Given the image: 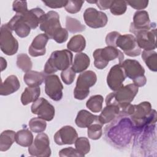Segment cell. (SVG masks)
Instances as JSON below:
<instances>
[{
	"instance_id": "45",
	"label": "cell",
	"mask_w": 157,
	"mask_h": 157,
	"mask_svg": "<svg viewBox=\"0 0 157 157\" xmlns=\"http://www.w3.org/2000/svg\"><path fill=\"white\" fill-rule=\"evenodd\" d=\"M46 6L52 9L61 8L64 7L67 3V1H42Z\"/></svg>"
},
{
	"instance_id": "29",
	"label": "cell",
	"mask_w": 157,
	"mask_h": 157,
	"mask_svg": "<svg viewBox=\"0 0 157 157\" xmlns=\"http://www.w3.org/2000/svg\"><path fill=\"white\" fill-rule=\"evenodd\" d=\"M85 39L80 34H77L72 37L67 44V48L69 50L75 53H81V52L85 49Z\"/></svg>"
},
{
	"instance_id": "16",
	"label": "cell",
	"mask_w": 157,
	"mask_h": 157,
	"mask_svg": "<svg viewBox=\"0 0 157 157\" xmlns=\"http://www.w3.org/2000/svg\"><path fill=\"white\" fill-rule=\"evenodd\" d=\"M124 71L120 64L112 66L107 76V83L113 91H116L123 86L126 78Z\"/></svg>"
},
{
	"instance_id": "40",
	"label": "cell",
	"mask_w": 157,
	"mask_h": 157,
	"mask_svg": "<svg viewBox=\"0 0 157 157\" xmlns=\"http://www.w3.org/2000/svg\"><path fill=\"white\" fill-rule=\"evenodd\" d=\"M75 77V72L71 67L64 70L61 73V78L66 85H71L74 82Z\"/></svg>"
},
{
	"instance_id": "44",
	"label": "cell",
	"mask_w": 157,
	"mask_h": 157,
	"mask_svg": "<svg viewBox=\"0 0 157 157\" xmlns=\"http://www.w3.org/2000/svg\"><path fill=\"white\" fill-rule=\"evenodd\" d=\"M127 4L136 10H142L145 9L148 4V1L137 0V1H128Z\"/></svg>"
},
{
	"instance_id": "12",
	"label": "cell",
	"mask_w": 157,
	"mask_h": 157,
	"mask_svg": "<svg viewBox=\"0 0 157 157\" xmlns=\"http://www.w3.org/2000/svg\"><path fill=\"white\" fill-rule=\"evenodd\" d=\"M30 155L37 157H48L51 155L50 140L48 136L40 132L36 136L34 142L28 147Z\"/></svg>"
},
{
	"instance_id": "14",
	"label": "cell",
	"mask_w": 157,
	"mask_h": 157,
	"mask_svg": "<svg viewBox=\"0 0 157 157\" xmlns=\"http://www.w3.org/2000/svg\"><path fill=\"white\" fill-rule=\"evenodd\" d=\"M45 92L55 101H59L63 98V86L58 75H48L45 78Z\"/></svg>"
},
{
	"instance_id": "15",
	"label": "cell",
	"mask_w": 157,
	"mask_h": 157,
	"mask_svg": "<svg viewBox=\"0 0 157 157\" xmlns=\"http://www.w3.org/2000/svg\"><path fill=\"white\" fill-rule=\"evenodd\" d=\"M83 16L86 25L91 28L104 27L108 21L107 16L105 13L93 7L87 8Z\"/></svg>"
},
{
	"instance_id": "19",
	"label": "cell",
	"mask_w": 157,
	"mask_h": 157,
	"mask_svg": "<svg viewBox=\"0 0 157 157\" xmlns=\"http://www.w3.org/2000/svg\"><path fill=\"white\" fill-rule=\"evenodd\" d=\"M49 38L44 34H39L33 39L29 47V54L33 57L44 55L46 53V45Z\"/></svg>"
},
{
	"instance_id": "47",
	"label": "cell",
	"mask_w": 157,
	"mask_h": 157,
	"mask_svg": "<svg viewBox=\"0 0 157 157\" xmlns=\"http://www.w3.org/2000/svg\"><path fill=\"white\" fill-rule=\"evenodd\" d=\"M1 71H3L7 67V61L2 57H1Z\"/></svg>"
},
{
	"instance_id": "24",
	"label": "cell",
	"mask_w": 157,
	"mask_h": 157,
	"mask_svg": "<svg viewBox=\"0 0 157 157\" xmlns=\"http://www.w3.org/2000/svg\"><path fill=\"white\" fill-rule=\"evenodd\" d=\"M46 75L44 72L30 71L23 76L25 83L29 87L39 86L44 81Z\"/></svg>"
},
{
	"instance_id": "5",
	"label": "cell",
	"mask_w": 157,
	"mask_h": 157,
	"mask_svg": "<svg viewBox=\"0 0 157 157\" xmlns=\"http://www.w3.org/2000/svg\"><path fill=\"white\" fill-rule=\"evenodd\" d=\"M129 31L135 35L139 47L144 50H153L156 48V23H151L150 26L145 29H137L130 25Z\"/></svg>"
},
{
	"instance_id": "26",
	"label": "cell",
	"mask_w": 157,
	"mask_h": 157,
	"mask_svg": "<svg viewBox=\"0 0 157 157\" xmlns=\"http://www.w3.org/2000/svg\"><path fill=\"white\" fill-rule=\"evenodd\" d=\"M90 59L85 53H78L74 56L71 68L75 73L84 72L90 66Z\"/></svg>"
},
{
	"instance_id": "18",
	"label": "cell",
	"mask_w": 157,
	"mask_h": 157,
	"mask_svg": "<svg viewBox=\"0 0 157 157\" xmlns=\"http://www.w3.org/2000/svg\"><path fill=\"white\" fill-rule=\"evenodd\" d=\"M6 24L12 31H14L16 34L21 38L27 37L31 29L23 20L21 15L16 14Z\"/></svg>"
},
{
	"instance_id": "25",
	"label": "cell",
	"mask_w": 157,
	"mask_h": 157,
	"mask_svg": "<svg viewBox=\"0 0 157 157\" xmlns=\"http://www.w3.org/2000/svg\"><path fill=\"white\" fill-rule=\"evenodd\" d=\"M150 25L148 13L145 10L136 12L133 17V21L131 23V25L137 29L147 28Z\"/></svg>"
},
{
	"instance_id": "11",
	"label": "cell",
	"mask_w": 157,
	"mask_h": 157,
	"mask_svg": "<svg viewBox=\"0 0 157 157\" xmlns=\"http://www.w3.org/2000/svg\"><path fill=\"white\" fill-rule=\"evenodd\" d=\"M39 28L49 39H52L53 36L62 28L59 21V14L53 10L48 12L43 17Z\"/></svg>"
},
{
	"instance_id": "8",
	"label": "cell",
	"mask_w": 157,
	"mask_h": 157,
	"mask_svg": "<svg viewBox=\"0 0 157 157\" xmlns=\"http://www.w3.org/2000/svg\"><path fill=\"white\" fill-rule=\"evenodd\" d=\"M96 81V74L92 71H86L80 74L74 90V98L78 100L85 99L90 93V88L94 85Z\"/></svg>"
},
{
	"instance_id": "6",
	"label": "cell",
	"mask_w": 157,
	"mask_h": 157,
	"mask_svg": "<svg viewBox=\"0 0 157 157\" xmlns=\"http://www.w3.org/2000/svg\"><path fill=\"white\" fill-rule=\"evenodd\" d=\"M94 65L98 69H104L110 61L116 58L118 59L119 64H121L124 58L123 53L116 47L107 46L103 48H98L94 50L93 54Z\"/></svg>"
},
{
	"instance_id": "39",
	"label": "cell",
	"mask_w": 157,
	"mask_h": 157,
	"mask_svg": "<svg viewBox=\"0 0 157 157\" xmlns=\"http://www.w3.org/2000/svg\"><path fill=\"white\" fill-rule=\"evenodd\" d=\"M84 2V1L80 0L67 1V3L64 6L65 10L70 13H76L80 10Z\"/></svg>"
},
{
	"instance_id": "37",
	"label": "cell",
	"mask_w": 157,
	"mask_h": 157,
	"mask_svg": "<svg viewBox=\"0 0 157 157\" xmlns=\"http://www.w3.org/2000/svg\"><path fill=\"white\" fill-rule=\"evenodd\" d=\"M76 150L84 156L90 151V144L88 139L85 137H80L77 139L75 142Z\"/></svg>"
},
{
	"instance_id": "9",
	"label": "cell",
	"mask_w": 157,
	"mask_h": 157,
	"mask_svg": "<svg viewBox=\"0 0 157 157\" xmlns=\"http://www.w3.org/2000/svg\"><path fill=\"white\" fill-rule=\"evenodd\" d=\"M114 47L120 48L126 55L131 57L139 56L141 53V48L132 34L121 35L118 33L115 39Z\"/></svg>"
},
{
	"instance_id": "7",
	"label": "cell",
	"mask_w": 157,
	"mask_h": 157,
	"mask_svg": "<svg viewBox=\"0 0 157 157\" xmlns=\"http://www.w3.org/2000/svg\"><path fill=\"white\" fill-rule=\"evenodd\" d=\"M120 64L126 76L132 80L136 86L142 87L146 84L147 78L145 76V69L138 61L127 59Z\"/></svg>"
},
{
	"instance_id": "27",
	"label": "cell",
	"mask_w": 157,
	"mask_h": 157,
	"mask_svg": "<svg viewBox=\"0 0 157 157\" xmlns=\"http://www.w3.org/2000/svg\"><path fill=\"white\" fill-rule=\"evenodd\" d=\"M40 94V88L37 87H26L21 96V102L23 105L35 102Z\"/></svg>"
},
{
	"instance_id": "1",
	"label": "cell",
	"mask_w": 157,
	"mask_h": 157,
	"mask_svg": "<svg viewBox=\"0 0 157 157\" xmlns=\"http://www.w3.org/2000/svg\"><path fill=\"white\" fill-rule=\"evenodd\" d=\"M113 120L111 124L105 126V137L112 145L124 147L129 143L135 132L134 124L128 116L121 113Z\"/></svg>"
},
{
	"instance_id": "2",
	"label": "cell",
	"mask_w": 157,
	"mask_h": 157,
	"mask_svg": "<svg viewBox=\"0 0 157 157\" xmlns=\"http://www.w3.org/2000/svg\"><path fill=\"white\" fill-rule=\"evenodd\" d=\"M121 114L128 116L131 120L135 132L143 128L153 124L156 121V112L151 109V104L145 101L138 105L129 104L121 110Z\"/></svg>"
},
{
	"instance_id": "22",
	"label": "cell",
	"mask_w": 157,
	"mask_h": 157,
	"mask_svg": "<svg viewBox=\"0 0 157 157\" xmlns=\"http://www.w3.org/2000/svg\"><path fill=\"white\" fill-rule=\"evenodd\" d=\"M20 86V82L16 75H11L7 77L6 80L1 83L0 88V94L1 96H7L16 92Z\"/></svg>"
},
{
	"instance_id": "17",
	"label": "cell",
	"mask_w": 157,
	"mask_h": 157,
	"mask_svg": "<svg viewBox=\"0 0 157 157\" xmlns=\"http://www.w3.org/2000/svg\"><path fill=\"white\" fill-rule=\"evenodd\" d=\"M77 138L76 130L72 126L68 125L62 127L54 135V141L59 145L73 144Z\"/></svg>"
},
{
	"instance_id": "28",
	"label": "cell",
	"mask_w": 157,
	"mask_h": 157,
	"mask_svg": "<svg viewBox=\"0 0 157 157\" xmlns=\"http://www.w3.org/2000/svg\"><path fill=\"white\" fill-rule=\"evenodd\" d=\"M16 133L12 130H6L0 136V151L8 150L15 140Z\"/></svg>"
},
{
	"instance_id": "23",
	"label": "cell",
	"mask_w": 157,
	"mask_h": 157,
	"mask_svg": "<svg viewBox=\"0 0 157 157\" xmlns=\"http://www.w3.org/2000/svg\"><path fill=\"white\" fill-rule=\"evenodd\" d=\"M120 108L113 104H107L99 116V120L103 125L113 121L120 113Z\"/></svg>"
},
{
	"instance_id": "31",
	"label": "cell",
	"mask_w": 157,
	"mask_h": 157,
	"mask_svg": "<svg viewBox=\"0 0 157 157\" xmlns=\"http://www.w3.org/2000/svg\"><path fill=\"white\" fill-rule=\"evenodd\" d=\"M142 58L149 69L153 72L157 71V53L153 50H144Z\"/></svg>"
},
{
	"instance_id": "21",
	"label": "cell",
	"mask_w": 157,
	"mask_h": 157,
	"mask_svg": "<svg viewBox=\"0 0 157 157\" xmlns=\"http://www.w3.org/2000/svg\"><path fill=\"white\" fill-rule=\"evenodd\" d=\"M96 122H100L99 116L93 115L86 110H80L75 120L76 125L80 128H88Z\"/></svg>"
},
{
	"instance_id": "36",
	"label": "cell",
	"mask_w": 157,
	"mask_h": 157,
	"mask_svg": "<svg viewBox=\"0 0 157 157\" xmlns=\"http://www.w3.org/2000/svg\"><path fill=\"white\" fill-rule=\"evenodd\" d=\"M102 124L100 122H96L88 127V136L92 140H98L102 135Z\"/></svg>"
},
{
	"instance_id": "30",
	"label": "cell",
	"mask_w": 157,
	"mask_h": 157,
	"mask_svg": "<svg viewBox=\"0 0 157 157\" xmlns=\"http://www.w3.org/2000/svg\"><path fill=\"white\" fill-rule=\"evenodd\" d=\"M15 142L21 147H29L33 142V135L28 129H23L16 132Z\"/></svg>"
},
{
	"instance_id": "33",
	"label": "cell",
	"mask_w": 157,
	"mask_h": 157,
	"mask_svg": "<svg viewBox=\"0 0 157 157\" xmlns=\"http://www.w3.org/2000/svg\"><path fill=\"white\" fill-rule=\"evenodd\" d=\"M66 29L71 33H77L85 31L86 27L77 19L67 16L66 18Z\"/></svg>"
},
{
	"instance_id": "32",
	"label": "cell",
	"mask_w": 157,
	"mask_h": 157,
	"mask_svg": "<svg viewBox=\"0 0 157 157\" xmlns=\"http://www.w3.org/2000/svg\"><path fill=\"white\" fill-rule=\"evenodd\" d=\"M103 97L101 95L96 94L91 96L86 101V106L94 113H98L101 111L103 104Z\"/></svg>"
},
{
	"instance_id": "4",
	"label": "cell",
	"mask_w": 157,
	"mask_h": 157,
	"mask_svg": "<svg viewBox=\"0 0 157 157\" xmlns=\"http://www.w3.org/2000/svg\"><path fill=\"white\" fill-rule=\"evenodd\" d=\"M138 91V87L134 83L123 86L120 89L110 93L106 96V105H117L122 110L131 104L137 94Z\"/></svg>"
},
{
	"instance_id": "3",
	"label": "cell",
	"mask_w": 157,
	"mask_h": 157,
	"mask_svg": "<svg viewBox=\"0 0 157 157\" xmlns=\"http://www.w3.org/2000/svg\"><path fill=\"white\" fill-rule=\"evenodd\" d=\"M73 55L69 50L53 52L47 61L44 69L45 75H51L58 71H64L72 64Z\"/></svg>"
},
{
	"instance_id": "10",
	"label": "cell",
	"mask_w": 157,
	"mask_h": 157,
	"mask_svg": "<svg viewBox=\"0 0 157 157\" xmlns=\"http://www.w3.org/2000/svg\"><path fill=\"white\" fill-rule=\"evenodd\" d=\"M0 47L1 51L9 56L15 54L18 49V42L13 36L12 31L6 23L1 26Z\"/></svg>"
},
{
	"instance_id": "46",
	"label": "cell",
	"mask_w": 157,
	"mask_h": 157,
	"mask_svg": "<svg viewBox=\"0 0 157 157\" xmlns=\"http://www.w3.org/2000/svg\"><path fill=\"white\" fill-rule=\"evenodd\" d=\"M112 1H96V5L101 10H106L110 9Z\"/></svg>"
},
{
	"instance_id": "20",
	"label": "cell",
	"mask_w": 157,
	"mask_h": 157,
	"mask_svg": "<svg viewBox=\"0 0 157 157\" xmlns=\"http://www.w3.org/2000/svg\"><path fill=\"white\" fill-rule=\"evenodd\" d=\"M45 14L44 11L42 9L36 7L28 10L21 15L23 20L31 29H34L40 25Z\"/></svg>"
},
{
	"instance_id": "34",
	"label": "cell",
	"mask_w": 157,
	"mask_h": 157,
	"mask_svg": "<svg viewBox=\"0 0 157 157\" xmlns=\"http://www.w3.org/2000/svg\"><path fill=\"white\" fill-rule=\"evenodd\" d=\"M17 66L23 72L26 73L32 69L33 63L27 54L20 53L17 56Z\"/></svg>"
},
{
	"instance_id": "41",
	"label": "cell",
	"mask_w": 157,
	"mask_h": 157,
	"mask_svg": "<svg viewBox=\"0 0 157 157\" xmlns=\"http://www.w3.org/2000/svg\"><path fill=\"white\" fill-rule=\"evenodd\" d=\"M12 9L17 15H23L28 11L27 2L26 1H14L12 4Z\"/></svg>"
},
{
	"instance_id": "48",
	"label": "cell",
	"mask_w": 157,
	"mask_h": 157,
	"mask_svg": "<svg viewBox=\"0 0 157 157\" xmlns=\"http://www.w3.org/2000/svg\"><path fill=\"white\" fill-rule=\"evenodd\" d=\"M87 2H88V3H91V4H96V1H87Z\"/></svg>"
},
{
	"instance_id": "35",
	"label": "cell",
	"mask_w": 157,
	"mask_h": 157,
	"mask_svg": "<svg viewBox=\"0 0 157 157\" xmlns=\"http://www.w3.org/2000/svg\"><path fill=\"white\" fill-rule=\"evenodd\" d=\"M29 127L31 131L35 133L44 132L47 127L45 120L39 117H34L29 121Z\"/></svg>"
},
{
	"instance_id": "38",
	"label": "cell",
	"mask_w": 157,
	"mask_h": 157,
	"mask_svg": "<svg viewBox=\"0 0 157 157\" xmlns=\"http://www.w3.org/2000/svg\"><path fill=\"white\" fill-rule=\"evenodd\" d=\"M127 9L126 1H112L110 7V12L114 15H121L125 13Z\"/></svg>"
},
{
	"instance_id": "43",
	"label": "cell",
	"mask_w": 157,
	"mask_h": 157,
	"mask_svg": "<svg viewBox=\"0 0 157 157\" xmlns=\"http://www.w3.org/2000/svg\"><path fill=\"white\" fill-rule=\"evenodd\" d=\"M68 38V31L66 29L61 28L53 37L52 39L58 44L65 42Z\"/></svg>"
},
{
	"instance_id": "42",
	"label": "cell",
	"mask_w": 157,
	"mask_h": 157,
	"mask_svg": "<svg viewBox=\"0 0 157 157\" xmlns=\"http://www.w3.org/2000/svg\"><path fill=\"white\" fill-rule=\"evenodd\" d=\"M59 156L60 157L63 156H76L83 157V156L76 150L72 147H67L61 150L59 152Z\"/></svg>"
},
{
	"instance_id": "13",
	"label": "cell",
	"mask_w": 157,
	"mask_h": 157,
	"mask_svg": "<svg viewBox=\"0 0 157 157\" xmlns=\"http://www.w3.org/2000/svg\"><path fill=\"white\" fill-rule=\"evenodd\" d=\"M31 112L45 121H50L55 117V107L44 98H38L31 107Z\"/></svg>"
}]
</instances>
